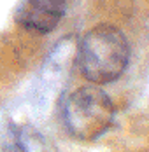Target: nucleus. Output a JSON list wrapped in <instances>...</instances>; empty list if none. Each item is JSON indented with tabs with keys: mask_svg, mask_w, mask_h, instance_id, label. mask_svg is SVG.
<instances>
[{
	"mask_svg": "<svg viewBox=\"0 0 149 152\" xmlns=\"http://www.w3.org/2000/svg\"><path fill=\"white\" fill-rule=\"evenodd\" d=\"M77 63L89 82L118 80L130 63V46L125 33L111 25L91 28L77 47Z\"/></svg>",
	"mask_w": 149,
	"mask_h": 152,
	"instance_id": "nucleus-1",
	"label": "nucleus"
},
{
	"mask_svg": "<svg viewBox=\"0 0 149 152\" xmlns=\"http://www.w3.org/2000/svg\"><path fill=\"white\" fill-rule=\"evenodd\" d=\"M67 131L83 142L100 138L114 122L112 100L102 89L86 86L75 89L61 108Z\"/></svg>",
	"mask_w": 149,
	"mask_h": 152,
	"instance_id": "nucleus-2",
	"label": "nucleus"
},
{
	"mask_svg": "<svg viewBox=\"0 0 149 152\" xmlns=\"http://www.w3.org/2000/svg\"><path fill=\"white\" fill-rule=\"evenodd\" d=\"M67 0H18L14 18L27 30L49 33L60 25Z\"/></svg>",
	"mask_w": 149,
	"mask_h": 152,
	"instance_id": "nucleus-3",
	"label": "nucleus"
}]
</instances>
